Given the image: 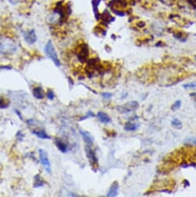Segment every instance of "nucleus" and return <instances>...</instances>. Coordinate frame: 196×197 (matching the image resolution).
<instances>
[{"label":"nucleus","instance_id":"6","mask_svg":"<svg viewBox=\"0 0 196 197\" xmlns=\"http://www.w3.org/2000/svg\"><path fill=\"white\" fill-rule=\"evenodd\" d=\"M117 192H118V182H114L112 183V185L110 186V189L107 193V196L108 197H114L117 195Z\"/></svg>","mask_w":196,"mask_h":197},{"label":"nucleus","instance_id":"10","mask_svg":"<svg viewBox=\"0 0 196 197\" xmlns=\"http://www.w3.org/2000/svg\"><path fill=\"white\" fill-rule=\"evenodd\" d=\"M16 47L12 45V44H2L0 47V53H4L5 52L6 53L8 51L12 52L11 50H16Z\"/></svg>","mask_w":196,"mask_h":197},{"label":"nucleus","instance_id":"4","mask_svg":"<svg viewBox=\"0 0 196 197\" xmlns=\"http://www.w3.org/2000/svg\"><path fill=\"white\" fill-rule=\"evenodd\" d=\"M85 152H86L87 155V158L90 159V162L92 163L93 166L97 164L98 159L97 157H96V153H95L94 151L93 150V148H91V145H87L85 147Z\"/></svg>","mask_w":196,"mask_h":197},{"label":"nucleus","instance_id":"22","mask_svg":"<svg viewBox=\"0 0 196 197\" xmlns=\"http://www.w3.org/2000/svg\"><path fill=\"white\" fill-rule=\"evenodd\" d=\"M88 117H94V115H93V112H91V111L87 112V116H85V117H84V118L81 119V120H83V119L87 118H88Z\"/></svg>","mask_w":196,"mask_h":197},{"label":"nucleus","instance_id":"3","mask_svg":"<svg viewBox=\"0 0 196 197\" xmlns=\"http://www.w3.org/2000/svg\"><path fill=\"white\" fill-rule=\"evenodd\" d=\"M88 55H89V50H88L87 45L85 44H83L80 47L79 52L77 53V57L78 60L81 61V63H85L87 60Z\"/></svg>","mask_w":196,"mask_h":197},{"label":"nucleus","instance_id":"11","mask_svg":"<svg viewBox=\"0 0 196 197\" xmlns=\"http://www.w3.org/2000/svg\"><path fill=\"white\" fill-rule=\"evenodd\" d=\"M97 118H99V120L103 123H109L111 121V119L110 118L108 115L107 114L103 113V112L100 111L97 113Z\"/></svg>","mask_w":196,"mask_h":197},{"label":"nucleus","instance_id":"14","mask_svg":"<svg viewBox=\"0 0 196 197\" xmlns=\"http://www.w3.org/2000/svg\"><path fill=\"white\" fill-rule=\"evenodd\" d=\"M138 124H131V122H128L125 126V129L126 130V131H135V130L138 129Z\"/></svg>","mask_w":196,"mask_h":197},{"label":"nucleus","instance_id":"19","mask_svg":"<svg viewBox=\"0 0 196 197\" xmlns=\"http://www.w3.org/2000/svg\"><path fill=\"white\" fill-rule=\"evenodd\" d=\"M47 97L49 100H53L55 98V94L53 93V91H51V90H49L47 91Z\"/></svg>","mask_w":196,"mask_h":197},{"label":"nucleus","instance_id":"24","mask_svg":"<svg viewBox=\"0 0 196 197\" xmlns=\"http://www.w3.org/2000/svg\"><path fill=\"white\" fill-rule=\"evenodd\" d=\"M190 97H196V93H191V94H190Z\"/></svg>","mask_w":196,"mask_h":197},{"label":"nucleus","instance_id":"15","mask_svg":"<svg viewBox=\"0 0 196 197\" xmlns=\"http://www.w3.org/2000/svg\"><path fill=\"white\" fill-rule=\"evenodd\" d=\"M172 126L175 128H182V123L179 119L178 118H175L172 121Z\"/></svg>","mask_w":196,"mask_h":197},{"label":"nucleus","instance_id":"2","mask_svg":"<svg viewBox=\"0 0 196 197\" xmlns=\"http://www.w3.org/2000/svg\"><path fill=\"white\" fill-rule=\"evenodd\" d=\"M39 156H40V161L41 164L44 166V169L47 173H51V165L49 159L48 158L47 152L43 149L39 150Z\"/></svg>","mask_w":196,"mask_h":197},{"label":"nucleus","instance_id":"23","mask_svg":"<svg viewBox=\"0 0 196 197\" xmlns=\"http://www.w3.org/2000/svg\"><path fill=\"white\" fill-rule=\"evenodd\" d=\"M9 2L12 4H16L18 2V0H9Z\"/></svg>","mask_w":196,"mask_h":197},{"label":"nucleus","instance_id":"20","mask_svg":"<svg viewBox=\"0 0 196 197\" xmlns=\"http://www.w3.org/2000/svg\"><path fill=\"white\" fill-rule=\"evenodd\" d=\"M102 96L104 98H111L112 94H110V93H103V94H102Z\"/></svg>","mask_w":196,"mask_h":197},{"label":"nucleus","instance_id":"5","mask_svg":"<svg viewBox=\"0 0 196 197\" xmlns=\"http://www.w3.org/2000/svg\"><path fill=\"white\" fill-rule=\"evenodd\" d=\"M24 39L26 42L29 44H33L36 41V35L34 30H30V31L26 32L24 34Z\"/></svg>","mask_w":196,"mask_h":197},{"label":"nucleus","instance_id":"7","mask_svg":"<svg viewBox=\"0 0 196 197\" xmlns=\"http://www.w3.org/2000/svg\"><path fill=\"white\" fill-rule=\"evenodd\" d=\"M81 134L82 135L83 138H84V141L86 142L87 145H91L93 142V138L91 136V134L87 131H81Z\"/></svg>","mask_w":196,"mask_h":197},{"label":"nucleus","instance_id":"9","mask_svg":"<svg viewBox=\"0 0 196 197\" xmlns=\"http://www.w3.org/2000/svg\"><path fill=\"white\" fill-rule=\"evenodd\" d=\"M33 96L35 97L36 99L41 100L43 99L44 98V92L43 90L41 87H35L33 91Z\"/></svg>","mask_w":196,"mask_h":197},{"label":"nucleus","instance_id":"21","mask_svg":"<svg viewBox=\"0 0 196 197\" xmlns=\"http://www.w3.org/2000/svg\"><path fill=\"white\" fill-rule=\"evenodd\" d=\"M187 141H188L189 143H192L196 145V138H188V139L186 140Z\"/></svg>","mask_w":196,"mask_h":197},{"label":"nucleus","instance_id":"16","mask_svg":"<svg viewBox=\"0 0 196 197\" xmlns=\"http://www.w3.org/2000/svg\"><path fill=\"white\" fill-rule=\"evenodd\" d=\"M181 105H182V101H176L175 103L172 105V111L178 110V109H179V108H180Z\"/></svg>","mask_w":196,"mask_h":197},{"label":"nucleus","instance_id":"13","mask_svg":"<svg viewBox=\"0 0 196 197\" xmlns=\"http://www.w3.org/2000/svg\"><path fill=\"white\" fill-rule=\"evenodd\" d=\"M44 185V181L40 175H37L35 177V182H34V187H41Z\"/></svg>","mask_w":196,"mask_h":197},{"label":"nucleus","instance_id":"17","mask_svg":"<svg viewBox=\"0 0 196 197\" xmlns=\"http://www.w3.org/2000/svg\"><path fill=\"white\" fill-rule=\"evenodd\" d=\"M183 87H184L185 88H186V89H188V88H194V87H196V82L188 83V84H184Z\"/></svg>","mask_w":196,"mask_h":197},{"label":"nucleus","instance_id":"12","mask_svg":"<svg viewBox=\"0 0 196 197\" xmlns=\"http://www.w3.org/2000/svg\"><path fill=\"white\" fill-rule=\"evenodd\" d=\"M33 133L35 135H36L38 138H42V139H49L50 137L43 130H40V131H33Z\"/></svg>","mask_w":196,"mask_h":197},{"label":"nucleus","instance_id":"18","mask_svg":"<svg viewBox=\"0 0 196 197\" xmlns=\"http://www.w3.org/2000/svg\"><path fill=\"white\" fill-rule=\"evenodd\" d=\"M8 105V103L5 102V99H2V98H0V108H6Z\"/></svg>","mask_w":196,"mask_h":197},{"label":"nucleus","instance_id":"8","mask_svg":"<svg viewBox=\"0 0 196 197\" xmlns=\"http://www.w3.org/2000/svg\"><path fill=\"white\" fill-rule=\"evenodd\" d=\"M55 144H56V147L58 148V149L62 152H67V145H66V143H64L61 139L60 138H56L55 140Z\"/></svg>","mask_w":196,"mask_h":197},{"label":"nucleus","instance_id":"1","mask_svg":"<svg viewBox=\"0 0 196 197\" xmlns=\"http://www.w3.org/2000/svg\"><path fill=\"white\" fill-rule=\"evenodd\" d=\"M45 53L47 55V57L49 58H50L54 62L55 64L57 66H60L61 65V63H60V60L58 58L57 54H56V50L54 49V47H53V44L49 40V42L47 43V44L46 45L45 47Z\"/></svg>","mask_w":196,"mask_h":197}]
</instances>
